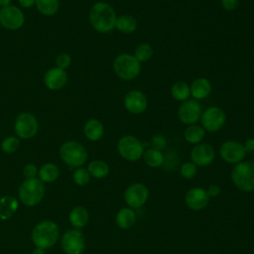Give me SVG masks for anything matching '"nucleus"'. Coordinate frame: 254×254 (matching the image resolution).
Masks as SVG:
<instances>
[{
	"mask_svg": "<svg viewBox=\"0 0 254 254\" xmlns=\"http://www.w3.org/2000/svg\"><path fill=\"white\" fill-rule=\"evenodd\" d=\"M196 165H194L192 162H187L182 165L181 167V175L185 179H191L195 176L196 174Z\"/></svg>",
	"mask_w": 254,
	"mask_h": 254,
	"instance_id": "obj_35",
	"label": "nucleus"
},
{
	"mask_svg": "<svg viewBox=\"0 0 254 254\" xmlns=\"http://www.w3.org/2000/svg\"><path fill=\"white\" fill-rule=\"evenodd\" d=\"M71 62V56L66 52H62L56 58V66L66 70L70 66Z\"/></svg>",
	"mask_w": 254,
	"mask_h": 254,
	"instance_id": "obj_34",
	"label": "nucleus"
},
{
	"mask_svg": "<svg viewBox=\"0 0 254 254\" xmlns=\"http://www.w3.org/2000/svg\"><path fill=\"white\" fill-rule=\"evenodd\" d=\"M113 70L115 74L123 80H132L136 78L141 71V63L133 55L121 54L113 62Z\"/></svg>",
	"mask_w": 254,
	"mask_h": 254,
	"instance_id": "obj_5",
	"label": "nucleus"
},
{
	"mask_svg": "<svg viewBox=\"0 0 254 254\" xmlns=\"http://www.w3.org/2000/svg\"><path fill=\"white\" fill-rule=\"evenodd\" d=\"M202 114L201 105L195 99H188L184 101L178 110V117L182 123L192 125L200 120Z\"/></svg>",
	"mask_w": 254,
	"mask_h": 254,
	"instance_id": "obj_12",
	"label": "nucleus"
},
{
	"mask_svg": "<svg viewBox=\"0 0 254 254\" xmlns=\"http://www.w3.org/2000/svg\"><path fill=\"white\" fill-rule=\"evenodd\" d=\"M154 55V49L153 47L148 43H141L139 44L135 51H134V57L139 63H145L148 62Z\"/></svg>",
	"mask_w": 254,
	"mask_h": 254,
	"instance_id": "obj_31",
	"label": "nucleus"
},
{
	"mask_svg": "<svg viewBox=\"0 0 254 254\" xmlns=\"http://www.w3.org/2000/svg\"><path fill=\"white\" fill-rule=\"evenodd\" d=\"M0 147L5 154H13L17 152L20 147V139L16 135L7 136L1 141Z\"/></svg>",
	"mask_w": 254,
	"mask_h": 254,
	"instance_id": "obj_32",
	"label": "nucleus"
},
{
	"mask_svg": "<svg viewBox=\"0 0 254 254\" xmlns=\"http://www.w3.org/2000/svg\"><path fill=\"white\" fill-rule=\"evenodd\" d=\"M226 114L218 106H211L205 109L200 117L201 127L208 132L214 133L219 131L225 124Z\"/></svg>",
	"mask_w": 254,
	"mask_h": 254,
	"instance_id": "obj_11",
	"label": "nucleus"
},
{
	"mask_svg": "<svg viewBox=\"0 0 254 254\" xmlns=\"http://www.w3.org/2000/svg\"><path fill=\"white\" fill-rule=\"evenodd\" d=\"M123 104L125 109L132 114L143 113L148 106V99L144 92L134 89L126 93Z\"/></svg>",
	"mask_w": 254,
	"mask_h": 254,
	"instance_id": "obj_15",
	"label": "nucleus"
},
{
	"mask_svg": "<svg viewBox=\"0 0 254 254\" xmlns=\"http://www.w3.org/2000/svg\"><path fill=\"white\" fill-rule=\"evenodd\" d=\"M62 161L70 168L82 167L88 158V153L85 147L74 140H69L63 143L59 150Z\"/></svg>",
	"mask_w": 254,
	"mask_h": 254,
	"instance_id": "obj_4",
	"label": "nucleus"
},
{
	"mask_svg": "<svg viewBox=\"0 0 254 254\" xmlns=\"http://www.w3.org/2000/svg\"><path fill=\"white\" fill-rule=\"evenodd\" d=\"M89 220V213L87 209L82 205L74 206L69 214H68V221L73 226V228L80 229L84 227Z\"/></svg>",
	"mask_w": 254,
	"mask_h": 254,
	"instance_id": "obj_22",
	"label": "nucleus"
},
{
	"mask_svg": "<svg viewBox=\"0 0 254 254\" xmlns=\"http://www.w3.org/2000/svg\"><path fill=\"white\" fill-rule=\"evenodd\" d=\"M215 158V151L209 144L199 143L196 144L190 151L191 162L199 167L208 166Z\"/></svg>",
	"mask_w": 254,
	"mask_h": 254,
	"instance_id": "obj_16",
	"label": "nucleus"
},
{
	"mask_svg": "<svg viewBox=\"0 0 254 254\" xmlns=\"http://www.w3.org/2000/svg\"><path fill=\"white\" fill-rule=\"evenodd\" d=\"M246 153H254V138H249L243 144Z\"/></svg>",
	"mask_w": 254,
	"mask_h": 254,
	"instance_id": "obj_40",
	"label": "nucleus"
},
{
	"mask_svg": "<svg viewBox=\"0 0 254 254\" xmlns=\"http://www.w3.org/2000/svg\"><path fill=\"white\" fill-rule=\"evenodd\" d=\"M38 172L39 168L34 163H27L22 170V174L25 179L38 178Z\"/></svg>",
	"mask_w": 254,
	"mask_h": 254,
	"instance_id": "obj_36",
	"label": "nucleus"
},
{
	"mask_svg": "<svg viewBox=\"0 0 254 254\" xmlns=\"http://www.w3.org/2000/svg\"><path fill=\"white\" fill-rule=\"evenodd\" d=\"M83 134L87 140L96 142L102 138L104 134V126L98 119H88L83 125Z\"/></svg>",
	"mask_w": 254,
	"mask_h": 254,
	"instance_id": "obj_20",
	"label": "nucleus"
},
{
	"mask_svg": "<svg viewBox=\"0 0 254 254\" xmlns=\"http://www.w3.org/2000/svg\"><path fill=\"white\" fill-rule=\"evenodd\" d=\"M11 2H12V0H0V8L11 5Z\"/></svg>",
	"mask_w": 254,
	"mask_h": 254,
	"instance_id": "obj_43",
	"label": "nucleus"
},
{
	"mask_svg": "<svg viewBox=\"0 0 254 254\" xmlns=\"http://www.w3.org/2000/svg\"><path fill=\"white\" fill-rule=\"evenodd\" d=\"M61 247L64 254H82L85 250V239L81 230L66 229L61 236Z\"/></svg>",
	"mask_w": 254,
	"mask_h": 254,
	"instance_id": "obj_9",
	"label": "nucleus"
},
{
	"mask_svg": "<svg viewBox=\"0 0 254 254\" xmlns=\"http://www.w3.org/2000/svg\"><path fill=\"white\" fill-rule=\"evenodd\" d=\"M60 169L54 163H45L42 165L38 172V179L44 184H52L60 177Z\"/></svg>",
	"mask_w": 254,
	"mask_h": 254,
	"instance_id": "obj_23",
	"label": "nucleus"
},
{
	"mask_svg": "<svg viewBox=\"0 0 254 254\" xmlns=\"http://www.w3.org/2000/svg\"><path fill=\"white\" fill-rule=\"evenodd\" d=\"M60 238L59 225L50 219L38 222L31 232V239L34 245L42 249L52 248Z\"/></svg>",
	"mask_w": 254,
	"mask_h": 254,
	"instance_id": "obj_2",
	"label": "nucleus"
},
{
	"mask_svg": "<svg viewBox=\"0 0 254 254\" xmlns=\"http://www.w3.org/2000/svg\"><path fill=\"white\" fill-rule=\"evenodd\" d=\"M231 179L234 185L243 191L254 190V162H240L235 164L231 171Z\"/></svg>",
	"mask_w": 254,
	"mask_h": 254,
	"instance_id": "obj_6",
	"label": "nucleus"
},
{
	"mask_svg": "<svg viewBox=\"0 0 254 254\" xmlns=\"http://www.w3.org/2000/svg\"><path fill=\"white\" fill-rule=\"evenodd\" d=\"M148 195V188L143 184L136 183L127 188L124 193V198L130 208H138L147 201Z\"/></svg>",
	"mask_w": 254,
	"mask_h": 254,
	"instance_id": "obj_14",
	"label": "nucleus"
},
{
	"mask_svg": "<svg viewBox=\"0 0 254 254\" xmlns=\"http://www.w3.org/2000/svg\"><path fill=\"white\" fill-rule=\"evenodd\" d=\"M136 221V214L130 207L121 208L115 216L116 224L122 229L130 228Z\"/></svg>",
	"mask_w": 254,
	"mask_h": 254,
	"instance_id": "obj_24",
	"label": "nucleus"
},
{
	"mask_svg": "<svg viewBox=\"0 0 254 254\" xmlns=\"http://www.w3.org/2000/svg\"><path fill=\"white\" fill-rule=\"evenodd\" d=\"M39 131L37 117L30 112H22L17 115L14 122V132L19 139L29 140L34 138Z\"/></svg>",
	"mask_w": 254,
	"mask_h": 254,
	"instance_id": "obj_7",
	"label": "nucleus"
},
{
	"mask_svg": "<svg viewBox=\"0 0 254 254\" xmlns=\"http://www.w3.org/2000/svg\"><path fill=\"white\" fill-rule=\"evenodd\" d=\"M205 135V130L196 124L189 125L184 133V137L190 144H199Z\"/></svg>",
	"mask_w": 254,
	"mask_h": 254,
	"instance_id": "obj_27",
	"label": "nucleus"
},
{
	"mask_svg": "<svg viewBox=\"0 0 254 254\" xmlns=\"http://www.w3.org/2000/svg\"><path fill=\"white\" fill-rule=\"evenodd\" d=\"M151 145H152V148L162 151L167 147V139L162 134H156L151 139Z\"/></svg>",
	"mask_w": 254,
	"mask_h": 254,
	"instance_id": "obj_37",
	"label": "nucleus"
},
{
	"mask_svg": "<svg viewBox=\"0 0 254 254\" xmlns=\"http://www.w3.org/2000/svg\"><path fill=\"white\" fill-rule=\"evenodd\" d=\"M66 83L67 73L64 69L54 66L49 68L44 74V84L50 90H60L64 88Z\"/></svg>",
	"mask_w": 254,
	"mask_h": 254,
	"instance_id": "obj_17",
	"label": "nucleus"
},
{
	"mask_svg": "<svg viewBox=\"0 0 254 254\" xmlns=\"http://www.w3.org/2000/svg\"><path fill=\"white\" fill-rule=\"evenodd\" d=\"M208 196H216L220 193V188L216 185H212L208 188V190H206Z\"/></svg>",
	"mask_w": 254,
	"mask_h": 254,
	"instance_id": "obj_41",
	"label": "nucleus"
},
{
	"mask_svg": "<svg viewBox=\"0 0 254 254\" xmlns=\"http://www.w3.org/2000/svg\"><path fill=\"white\" fill-rule=\"evenodd\" d=\"M143 157L145 163L151 168H158L164 163V155L162 151L156 150L154 148H150L144 151Z\"/></svg>",
	"mask_w": 254,
	"mask_h": 254,
	"instance_id": "obj_30",
	"label": "nucleus"
},
{
	"mask_svg": "<svg viewBox=\"0 0 254 254\" xmlns=\"http://www.w3.org/2000/svg\"><path fill=\"white\" fill-rule=\"evenodd\" d=\"M31 254H46V250H45V249H42V248L36 247V248L31 252Z\"/></svg>",
	"mask_w": 254,
	"mask_h": 254,
	"instance_id": "obj_42",
	"label": "nucleus"
},
{
	"mask_svg": "<svg viewBox=\"0 0 254 254\" xmlns=\"http://www.w3.org/2000/svg\"><path fill=\"white\" fill-rule=\"evenodd\" d=\"M87 171L92 178L103 179L109 173V166L102 160H93L88 163Z\"/></svg>",
	"mask_w": 254,
	"mask_h": 254,
	"instance_id": "obj_28",
	"label": "nucleus"
},
{
	"mask_svg": "<svg viewBox=\"0 0 254 254\" xmlns=\"http://www.w3.org/2000/svg\"><path fill=\"white\" fill-rule=\"evenodd\" d=\"M117 150L123 159L134 162L143 156L144 145L137 137L125 135L118 140Z\"/></svg>",
	"mask_w": 254,
	"mask_h": 254,
	"instance_id": "obj_8",
	"label": "nucleus"
},
{
	"mask_svg": "<svg viewBox=\"0 0 254 254\" xmlns=\"http://www.w3.org/2000/svg\"><path fill=\"white\" fill-rule=\"evenodd\" d=\"M46 193L45 184L38 178L25 179L18 189V198L26 206L32 207L42 201Z\"/></svg>",
	"mask_w": 254,
	"mask_h": 254,
	"instance_id": "obj_3",
	"label": "nucleus"
},
{
	"mask_svg": "<svg viewBox=\"0 0 254 254\" xmlns=\"http://www.w3.org/2000/svg\"><path fill=\"white\" fill-rule=\"evenodd\" d=\"M190 88L192 98L198 101L208 97L211 92V83L205 77H198L191 82Z\"/></svg>",
	"mask_w": 254,
	"mask_h": 254,
	"instance_id": "obj_19",
	"label": "nucleus"
},
{
	"mask_svg": "<svg viewBox=\"0 0 254 254\" xmlns=\"http://www.w3.org/2000/svg\"><path fill=\"white\" fill-rule=\"evenodd\" d=\"M138 26L137 20L131 15H121L117 17L115 29L123 34H131L136 31Z\"/></svg>",
	"mask_w": 254,
	"mask_h": 254,
	"instance_id": "obj_25",
	"label": "nucleus"
},
{
	"mask_svg": "<svg viewBox=\"0 0 254 254\" xmlns=\"http://www.w3.org/2000/svg\"><path fill=\"white\" fill-rule=\"evenodd\" d=\"M88 19L91 27L96 32L107 34L115 29L117 15L109 3L97 1L90 7Z\"/></svg>",
	"mask_w": 254,
	"mask_h": 254,
	"instance_id": "obj_1",
	"label": "nucleus"
},
{
	"mask_svg": "<svg viewBox=\"0 0 254 254\" xmlns=\"http://www.w3.org/2000/svg\"><path fill=\"white\" fill-rule=\"evenodd\" d=\"M220 4L225 11H233L238 7L239 0H221Z\"/></svg>",
	"mask_w": 254,
	"mask_h": 254,
	"instance_id": "obj_38",
	"label": "nucleus"
},
{
	"mask_svg": "<svg viewBox=\"0 0 254 254\" xmlns=\"http://www.w3.org/2000/svg\"><path fill=\"white\" fill-rule=\"evenodd\" d=\"M25 23L24 12L15 5L0 8V25L10 31H16L23 27Z\"/></svg>",
	"mask_w": 254,
	"mask_h": 254,
	"instance_id": "obj_10",
	"label": "nucleus"
},
{
	"mask_svg": "<svg viewBox=\"0 0 254 254\" xmlns=\"http://www.w3.org/2000/svg\"><path fill=\"white\" fill-rule=\"evenodd\" d=\"M35 7L43 16L52 17L60 9V0H36Z\"/></svg>",
	"mask_w": 254,
	"mask_h": 254,
	"instance_id": "obj_26",
	"label": "nucleus"
},
{
	"mask_svg": "<svg viewBox=\"0 0 254 254\" xmlns=\"http://www.w3.org/2000/svg\"><path fill=\"white\" fill-rule=\"evenodd\" d=\"M171 94L177 101H186L190 95V88L185 81H177L171 87Z\"/></svg>",
	"mask_w": 254,
	"mask_h": 254,
	"instance_id": "obj_29",
	"label": "nucleus"
},
{
	"mask_svg": "<svg viewBox=\"0 0 254 254\" xmlns=\"http://www.w3.org/2000/svg\"><path fill=\"white\" fill-rule=\"evenodd\" d=\"M19 207V200L13 195H3L0 198V219L11 218Z\"/></svg>",
	"mask_w": 254,
	"mask_h": 254,
	"instance_id": "obj_21",
	"label": "nucleus"
},
{
	"mask_svg": "<svg viewBox=\"0 0 254 254\" xmlns=\"http://www.w3.org/2000/svg\"><path fill=\"white\" fill-rule=\"evenodd\" d=\"M90 174L88 173L87 169L86 168H83V167H78L74 170L73 174H72V179H73V182L75 183V185L79 186V187H83V186H86L89 181H90Z\"/></svg>",
	"mask_w": 254,
	"mask_h": 254,
	"instance_id": "obj_33",
	"label": "nucleus"
},
{
	"mask_svg": "<svg viewBox=\"0 0 254 254\" xmlns=\"http://www.w3.org/2000/svg\"><path fill=\"white\" fill-rule=\"evenodd\" d=\"M36 0H18V4L21 8L24 9H30L32 7H35Z\"/></svg>",
	"mask_w": 254,
	"mask_h": 254,
	"instance_id": "obj_39",
	"label": "nucleus"
},
{
	"mask_svg": "<svg viewBox=\"0 0 254 254\" xmlns=\"http://www.w3.org/2000/svg\"><path fill=\"white\" fill-rule=\"evenodd\" d=\"M220 157L229 164H237L242 162L246 156V151L242 143L234 140L225 141L219 149Z\"/></svg>",
	"mask_w": 254,
	"mask_h": 254,
	"instance_id": "obj_13",
	"label": "nucleus"
},
{
	"mask_svg": "<svg viewBox=\"0 0 254 254\" xmlns=\"http://www.w3.org/2000/svg\"><path fill=\"white\" fill-rule=\"evenodd\" d=\"M209 196L207 191L202 188H192L186 194V204L188 207L193 210H199L204 208L208 203Z\"/></svg>",
	"mask_w": 254,
	"mask_h": 254,
	"instance_id": "obj_18",
	"label": "nucleus"
}]
</instances>
